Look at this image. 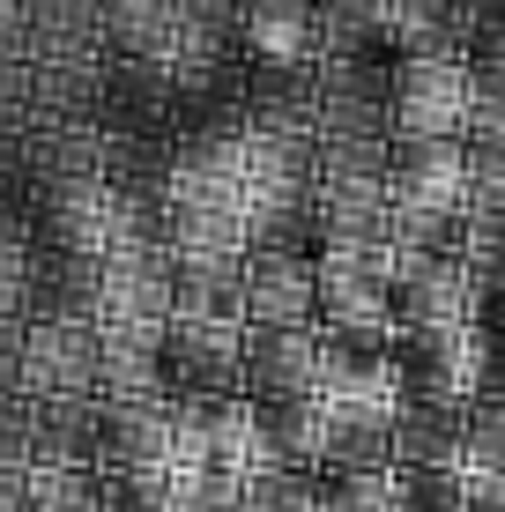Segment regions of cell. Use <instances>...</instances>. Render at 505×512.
<instances>
[{
	"instance_id": "1",
	"label": "cell",
	"mask_w": 505,
	"mask_h": 512,
	"mask_svg": "<svg viewBox=\"0 0 505 512\" xmlns=\"http://www.w3.org/2000/svg\"><path fill=\"white\" fill-rule=\"evenodd\" d=\"M468 104H476V75L468 52H402L394 60V134L416 141H461L468 134Z\"/></svg>"
},
{
	"instance_id": "2",
	"label": "cell",
	"mask_w": 505,
	"mask_h": 512,
	"mask_svg": "<svg viewBox=\"0 0 505 512\" xmlns=\"http://www.w3.org/2000/svg\"><path fill=\"white\" fill-rule=\"evenodd\" d=\"M15 394H30V401L97 394V320H82V312L30 320L23 327V364H15Z\"/></svg>"
},
{
	"instance_id": "3",
	"label": "cell",
	"mask_w": 505,
	"mask_h": 512,
	"mask_svg": "<svg viewBox=\"0 0 505 512\" xmlns=\"http://www.w3.org/2000/svg\"><path fill=\"white\" fill-rule=\"evenodd\" d=\"M476 171H468V141H416L394 134L387 141V201L409 216H461Z\"/></svg>"
},
{
	"instance_id": "4",
	"label": "cell",
	"mask_w": 505,
	"mask_h": 512,
	"mask_svg": "<svg viewBox=\"0 0 505 512\" xmlns=\"http://www.w3.org/2000/svg\"><path fill=\"white\" fill-rule=\"evenodd\" d=\"M164 394H171V401L246 394V327L171 320V327H164Z\"/></svg>"
},
{
	"instance_id": "5",
	"label": "cell",
	"mask_w": 505,
	"mask_h": 512,
	"mask_svg": "<svg viewBox=\"0 0 505 512\" xmlns=\"http://www.w3.org/2000/svg\"><path fill=\"white\" fill-rule=\"evenodd\" d=\"M312 320H320L312 253L246 245V327H312Z\"/></svg>"
},
{
	"instance_id": "6",
	"label": "cell",
	"mask_w": 505,
	"mask_h": 512,
	"mask_svg": "<svg viewBox=\"0 0 505 512\" xmlns=\"http://www.w3.org/2000/svg\"><path fill=\"white\" fill-rule=\"evenodd\" d=\"M171 320L246 327V253H179L171 260Z\"/></svg>"
},
{
	"instance_id": "7",
	"label": "cell",
	"mask_w": 505,
	"mask_h": 512,
	"mask_svg": "<svg viewBox=\"0 0 505 512\" xmlns=\"http://www.w3.org/2000/svg\"><path fill=\"white\" fill-rule=\"evenodd\" d=\"M320 320L312 327H246V394H312Z\"/></svg>"
},
{
	"instance_id": "8",
	"label": "cell",
	"mask_w": 505,
	"mask_h": 512,
	"mask_svg": "<svg viewBox=\"0 0 505 512\" xmlns=\"http://www.w3.org/2000/svg\"><path fill=\"white\" fill-rule=\"evenodd\" d=\"M320 468H394V401H327Z\"/></svg>"
},
{
	"instance_id": "9",
	"label": "cell",
	"mask_w": 505,
	"mask_h": 512,
	"mask_svg": "<svg viewBox=\"0 0 505 512\" xmlns=\"http://www.w3.org/2000/svg\"><path fill=\"white\" fill-rule=\"evenodd\" d=\"M394 468H461V401H394Z\"/></svg>"
},
{
	"instance_id": "10",
	"label": "cell",
	"mask_w": 505,
	"mask_h": 512,
	"mask_svg": "<svg viewBox=\"0 0 505 512\" xmlns=\"http://www.w3.org/2000/svg\"><path fill=\"white\" fill-rule=\"evenodd\" d=\"M246 45L260 67L305 75L312 67V0H246Z\"/></svg>"
},
{
	"instance_id": "11",
	"label": "cell",
	"mask_w": 505,
	"mask_h": 512,
	"mask_svg": "<svg viewBox=\"0 0 505 512\" xmlns=\"http://www.w3.org/2000/svg\"><path fill=\"white\" fill-rule=\"evenodd\" d=\"M238 512H320V468H246Z\"/></svg>"
},
{
	"instance_id": "12",
	"label": "cell",
	"mask_w": 505,
	"mask_h": 512,
	"mask_svg": "<svg viewBox=\"0 0 505 512\" xmlns=\"http://www.w3.org/2000/svg\"><path fill=\"white\" fill-rule=\"evenodd\" d=\"M320 512H394V468H320Z\"/></svg>"
},
{
	"instance_id": "13",
	"label": "cell",
	"mask_w": 505,
	"mask_h": 512,
	"mask_svg": "<svg viewBox=\"0 0 505 512\" xmlns=\"http://www.w3.org/2000/svg\"><path fill=\"white\" fill-rule=\"evenodd\" d=\"M23 512H97V468H23Z\"/></svg>"
},
{
	"instance_id": "14",
	"label": "cell",
	"mask_w": 505,
	"mask_h": 512,
	"mask_svg": "<svg viewBox=\"0 0 505 512\" xmlns=\"http://www.w3.org/2000/svg\"><path fill=\"white\" fill-rule=\"evenodd\" d=\"M461 468H505V394L461 401Z\"/></svg>"
},
{
	"instance_id": "15",
	"label": "cell",
	"mask_w": 505,
	"mask_h": 512,
	"mask_svg": "<svg viewBox=\"0 0 505 512\" xmlns=\"http://www.w3.org/2000/svg\"><path fill=\"white\" fill-rule=\"evenodd\" d=\"M164 512H238V475L231 468H171Z\"/></svg>"
},
{
	"instance_id": "16",
	"label": "cell",
	"mask_w": 505,
	"mask_h": 512,
	"mask_svg": "<svg viewBox=\"0 0 505 512\" xmlns=\"http://www.w3.org/2000/svg\"><path fill=\"white\" fill-rule=\"evenodd\" d=\"M394 512H461V468H394Z\"/></svg>"
},
{
	"instance_id": "17",
	"label": "cell",
	"mask_w": 505,
	"mask_h": 512,
	"mask_svg": "<svg viewBox=\"0 0 505 512\" xmlns=\"http://www.w3.org/2000/svg\"><path fill=\"white\" fill-rule=\"evenodd\" d=\"M97 512H164V475L97 468Z\"/></svg>"
},
{
	"instance_id": "18",
	"label": "cell",
	"mask_w": 505,
	"mask_h": 512,
	"mask_svg": "<svg viewBox=\"0 0 505 512\" xmlns=\"http://www.w3.org/2000/svg\"><path fill=\"white\" fill-rule=\"evenodd\" d=\"M461 512H505V468H461Z\"/></svg>"
},
{
	"instance_id": "19",
	"label": "cell",
	"mask_w": 505,
	"mask_h": 512,
	"mask_svg": "<svg viewBox=\"0 0 505 512\" xmlns=\"http://www.w3.org/2000/svg\"><path fill=\"white\" fill-rule=\"evenodd\" d=\"M0 512H23V475L0 468Z\"/></svg>"
}]
</instances>
